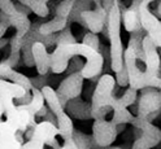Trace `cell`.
I'll list each match as a JSON object with an SVG mask.
<instances>
[{
  "mask_svg": "<svg viewBox=\"0 0 161 149\" xmlns=\"http://www.w3.org/2000/svg\"><path fill=\"white\" fill-rule=\"evenodd\" d=\"M156 16L161 18V0H160V3H158V5H157V8H156Z\"/></svg>",
  "mask_w": 161,
  "mask_h": 149,
  "instance_id": "cb8c5ba5",
  "label": "cell"
},
{
  "mask_svg": "<svg viewBox=\"0 0 161 149\" xmlns=\"http://www.w3.org/2000/svg\"><path fill=\"white\" fill-rule=\"evenodd\" d=\"M121 24H122V9L119 5V0H114L113 5L108 11V18L105 27L108 30L107 36L110 43V67L114 73H118L124 69V44L121 39Z\"/></svg>",
  "mask_w": 161,
  "mask_h": 149,
  "instance_id": "5b68a950",
  "label": "cell"
},
{
  "mask_svg": "<svg viewBox=\"0 0 161 149\" xmlns=\"http://www.w3.org/2000/svg\"><path fill=\"white\" fill-rule=\"evenodd\" d=\"M57 135V125L44 119V121L35 125L33 135L29 137L26 143H22L21 149H44V145H49L55 149H58L60 144L56 140Z\"/></svg>",
  "mask_w": 161,
  "mask_h": 149,
  "instance_id": "ba28073f",
  "label": "cell"
},
{
  "mask_svg": "<svg viewBox=\"0 0 161 149\" xmlns=\"http://www.w3.org/2000/svg\"><path fill=\"white\" fill-rule=\"evenodd\" d=\"M90 3L94 2L92 0H78L69 16V22H78L83 25L86 29H88V31L99 34L105 27L108 12L107 9H104V7H99V8L95 7L94 11L87 9L86 7H88Z\"/></svg>",
  "mask_w": 161,
  "mask_h": 149,
  "instance_id": "8992f818",
  "label": "cell"
},
{
  "mask_svg": "<svg viewBox=\"0 0 161 149\" xmlns=\"http://www.w3.org/2000/svg\"><path fill=\"white\" fill-rule=\"evenodd\" d=\"M29 8L31 9V12L34 14H36L39 18H46L49 14V8H48L47 3L42 2V0H31Z\"/></svg>",
  "mask_w": 161,
  "mask_h": 149,
  "instance_id": "e0dca14e",
  "label": "cell"
},
{
  "mask_svg": "<svg viewBox=\"0 0 161 149\" xmlns=\"http://www.w3.org/2000/svg\"><path fill=\"white\" fill-rule=\"evenodd\" d=\"M11 27V25L7 24V22H3V21H0V38H3L5 35V33L8 31V29Z\"/></svg>",
  "mask_w": 161,
  "mask_h": 149,
  "instance_id": "7402d4cb",
  "label": "cell"
},
{
  "mask_svg": "<svg viewBox=\"0 0 161 149\" xmlns=\"http://www.w3.org/2000/svg\"><path fill=\"white\" fill-rule=\"evenodd\" d=\"M130 123L140 131L133 144V149H152L161 143V130L148 118L134 115Z\"/></svg>",
  "mask_w": 161,
  "mask_h": 149,
  "instance_id": "9c48e42d",
  "label": "cell"
},
{
  "mask_svg": "<svg viewBox=\"0 0 161 149\" xmlns=\"http://www.w3.org/2000/svg\"><path fill=\"white\" fill-rule=\"evenodd\" d=\"M3 114H4V109H3L2 103H0V121H2V117H3Z\"/></svg>",
  "mask_w": 161,
  "mask_h": 149,
  "instance_id": "484cf974",
  "label": "cell"
},
{
  "mask_svg": "<svg viewBox=\"0 0 161 149\" xmlns=\"http://www.w3.org/2000/svg\"><path fill=\"white\" fill-rule=\"evenodd\" d=\"M116 82L119 87H126L129 86V73L126 66H124V69L121 72L116 73Z\"/></svg>",
  "mask_w": 161,
  "mask_h": 149,
  "instance_id": "ffe728a7",
  "label": "cell"
},
{
  "mask_svg": "<svg viewBox=\"0 0 161 149\" xmlns=\"http://www.w3.org/2000/svg\"><path fill=\"white\" fill-rule=\"evenodd\" d=\"M14 100H18L19 104H27L31 100V92L17 83L0 78V103L3 105L7 122L11 123L18 132L25 134L30 123H35V117L25 109H19L14 105Z\"/></svg>",
  "mask_w": 161,
  "mask_h": 149,
  "instance_id": "277c9868",
  "label": "cell"
},
{
  "mask_svg": "<svg viewBox=\"0 0 161 149\" xmlns=\"http://www.w3.org/2000/svg\"><path fill=\"white\" fill-rule=\"evenodd\" d=\"M42 2H44V3H48V2H49V0H42Z\"/></svg>",
  "mask_w": 161,
  "mask_h": 149,
  "instance_id": "83f0119b",
  "label": "cell"
},
{
  "mask_svg": "<svg viewBox=\"0 0 161 149\" xmlns=\"http://www.w3.org/2000/svg\"><path fill=\"white\" fill-rule=\"evenodd\" d=\"M160 52H161V51H160Z\"/></svg>",
  "mask_w": 161,
  "mask_h": 149,
  "instance_id": "f1b7e54d",
  "label": "cell"
},
{
  "mask_svg": "<svg viewBox=\"0 0 161 149\" xmlns=\"http://www.w3.org/2000/svg\"><path fill=\"white\" fill-rule=\"evenodd\" d=\"M65 109H68V112L75 118H79V119L92 118L91 105H87L85 101L79 100V97L74 98V100H72V101H69Z\"/></svg>",
  "mask_w": 161,
  "mask_h": 149,
  "instance_id": "9a60e30c",
  "label": "cell"
},
{
  "mask_svg": "<svg viewBox=\"0 0 161 149\" xmlns=\"http://www.w3.org/2000/svg\"><path fill=\"white\" fill-rule=\"evenodd\" d=\"M44 103H46V100H44L42 89L33 86V88H31V100H30V103L18 104L17 106L19 109H25V110H27L33 117H36V114L42 110V108L44 106Z\"/></svg>",
  "mask_w": 161,
  "mask_h": 149,
  "instance_id": "5bb4252c",
  "label": "cell"
},
{
  "mask_svg": "<svg viewBox=\"0 0 161 149\" xmlns=\"http://www.w3.org/2000/svg\"><path fill=\"white\" fill-rule=\"evenodd\" d=\"M143 31L144 30L143 29H140V30H136V31H133V33H130V39H129V44L127 47H131L138 58H140L142 61L144 62V51H143V38L147 35H143Z\"/></svg>",
  "mask_w": 161,
  "mask_h": 149,
  "instance_id": "2e32d148",
  "label": "cell"
},
{
  "mask_svg": "<svg viewBox=\"0 0 161 149\" xmlns=\"http://www.w3.org/2000/svg\"><path fill=\"white\" fill-rule=\"evenodd\" d=\"M157 45L148 35L143 38V51L146 70L142 72L136 65L138 56L131 47H127L124 53L125 66L129 73V87L140 91L146 87H155L160 77L161 58L157 51Z\"/></svg>",
  "mask_w": 161,
  "mask_h": 149,
  "instance_id": "3957f363",
  "label": "cell"
},
{
  "mask_svg": "<svg viewBox=\"0 0 161 149\" xmlns=\"http://www.w3.org/2000/svg\"><path fill=\"white\" fill-rule=\"evenodd\" d=\"M83 44H87L88 47H91L96 51H99L100 48V43H99V38H97V34L92 33V31H88L83 35V40H82Z\"/></svg>",
  "mask_w": 161,
  "mask_h": 149,
  "instance_id": "d6986e66",
  "label": "cell"
},
{
  "mask_svg": "<svg viewBox=\"0 0 161 149\" xmlns=\"http://www.w3.org/2000/svg\"><path fill=\"white\" fill-rule=\"evenodd\" d=\"M116 84V78L110 74H103L99 78L91 97V114L95 121L105 119L107 109L109 108L113 110V117L110 121L117 126L130 123L134 118L131 112L127 110V108L136 101L138 91L129 87L125 91L124 96L118 98L114 96L113 92Z\"/></svg>",
  "mask_w": 161,
  "mask_h": 149,
  "instance_id": "6da1fadb",
  "label": "cell"
},
{
  "mask_svg": "<svg viewBox=\"0 0 161 149\" xmlns=\"http://www.w3.org/2000/svg\"><path fill=\"white\" fill-rule=\"evenodd\" d=\"M31 51H33V57H34L38 74L47 75V73L51 70L49 69V53L47 52V47L42 42H34Z\"/></svg>",
  "mask_w": 161,
  "mask_h": 149,
  "instance_id": "4fadbf2b",
  "label": "cell"
},
{
  "mask_svg": "<svg viewBox=\"0 0 161 149\" xmlns=\"http://www.w3.org/2000/svg\"><path fill=\"white\" fill-rule=\"evenodd\" d=\"M118 135V126L114 125L112 121L107 119H97L94 121L92 125V136L99 146L108 148L110 146Z\"/></svg>",
  "mask_w": 161,
  "mask_h": 149,
  "instance_id": "7c38bea8",
  "label": "cell"
},
{
  "mask_svg": "<svg viewBox=\"0 0 161 149\" xmlns=\"http://www.w3.org/2000/svg\"><path fill=\"white\" fill-rule=\"evenodd\" d=\"M83 77L80 74V72H74L72 74H69L64 81L60 83L58 88L56 89L57 96L60 98V101L66 108L68 103L78 98L82 95V88H83Z\"/></svg>",
  "mask_w": 161,
  "mask_h": 149,
  "instance_id": "30bf717a",
  "label": "cell"
},
{
  "mask_svg": "<svg viewBox=\"0 0 161 149\" xmlns=\"http://www.w3.org/2000/svg\"><path fill=\"white\" fill-rule=\"evenodd\" d=\"M18 3H21V4L26 5V7H29L30 3H31V0H18Z\"/></svg>",
  "mask_w": 161,
  "mask_h": 149,
  "instance_id": "d4e9b609",
  "label": "cell"
},
{
  "mask_svg": "<svg viewBox=\"0 0 161 149\" xmlns=\"http://www.w3.org/2000/svg\"><path fill=\"white\" fill-rule=\"evenodd\" d=\"M108 149H122V148H119V146H108Z\"/></svg>",
  "mask_w": 161,
  "mask_h": 149,
  "instance_id": "4316f807",
  "label": "cell"
},
{
  "mask_svg": "<svg viewBox=\"0 0 161 149\" xmlns=\"http://www.w3.org/2000/svg\"><path fill=\"white\" fill-rule=\"evenodd\" d=\"M75 56L83 57L86 62L80 69V74L85 79H94L102 74L104 67V57L100 51L88 47L83 43H70L56 45L52 53H49V69L53 74L64 73L69 66V60Z\"/></svg>",
  "mask_w": 161,
  "mask_h": 149,
  "instance_id": "7a4b0ae2",
  "label": "cell"
},
{
  "mask_svg": "<svg viewBox=\"0 0 161 149\" xmlns=\"http://www.w3.org/2000/svg\"><path fill=\"white\" fill-rule=\"evenodd\" d=\"M58 149H78V145H77L74 139H69V140H65L64 145L60 146Z\"/></svg>",
  "mask_w": 161,
  "mask_h": 149,
  "instance_id": "44dd1931",
  "label": "cell"
},
{
  "mask_svg": "<svg viewBox=\"0 0 161 149\" xmlns=\"http://www.w3.org/2000/svg\"><path fill=\"white\" fill-rule=\"evenodd\" d=\"M75 42H77V39L72 34V30H70V27H68V26L64 30H61L60 33L56 34V45L70 44V43H75Z\"/></svg>",
  "mask_w": 161,
  "mask_h": 149,
  "instance_id": "ac0fdd59",
  "label": "cell"
},
{
  "mask_svg": "<svg viewBox=\"0 0 161 149\" xmlns=\"http://www.w3.org/2000/svg\"><path fill=\"white\" fill-rule=\"evenodd\" d=\"M8 43H9V40H7V39H3V38H0V49L4 48Z\"/></svg>",
  "mask_w": 161,
  "mask_h": 149,
  "instance_id": "603a6c76",
  "label": "cell"
},
{
  "mask_svg": "<svg viewBox=\"0 0 161 149\" xmlns=\"http://www.w3.org/2000/svg\"><path fill=\"white\" fill-rule=\"evenodd\" d=\"M161 109V88L146 87L140 89L139 103L136 106V115L148 118L152 113Z\"/></svg>",
  "mask_w": 161,
  "mask_h": 149,
  "instance_id": "8fae6325",
  "label": "cell"
},
{
  "mask_svg": "<svg viewBox=\"0 0 161 149\" xmlns=\"http://www.w3.org/2000/svg\"><path fill=\"white\" fill-rule=\"evenodd\" d=\"M43 92L44 100L47 103V106L51 109V112L55 114L57 119V128H58V135L63 137V140H69L73 139V132H74V126L70 115L66 113L64 105L60 101L57 96V92L51 87V86H44L40 88Z\"/></svg>",
  "mask_w": 161,
  "mask_h": 149,
  "instance_id": "52a82bcc",
  "label": "cell"
}]
</instances>
